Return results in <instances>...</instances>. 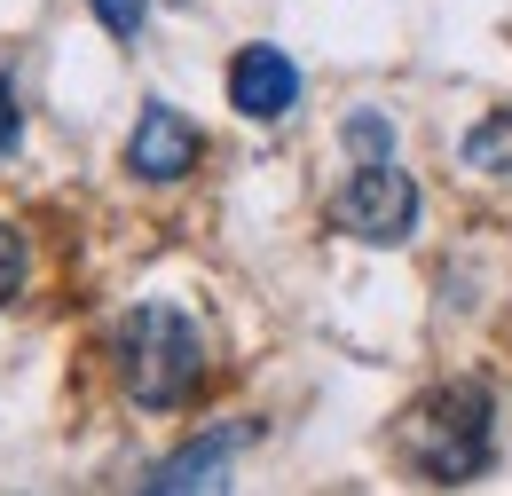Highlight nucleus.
I'll return each instance as SVG.
<instances>
[{
	"label": "nucleus",
	"mask_w": 512,
	"mask_h": 496,
	"mask_svg": "<svg viewBox=\"0 0 512 496\" xmlns=\"http://www.w3.org/2000/svg\"><path fill=\"white\" fill-rule=\"evenodd\" d=\"M8 119H16V103H8V87H0V150H8Z\"/></svg>",
	"instance_id": "nucleus-11"
},
{
	"label": "nucleus",
	"mask_w": 512,
	"mask_h": 496,
	"mask_svg": "<svg viewBox=\"0 0 512 496\" xmlns=\"http://www.w3.org/2000/svg\"><path fill=\"white\" fill-rule=\"evenodd\" d=\"M87 8L103 16V32H111V40H134V32H142V16H150V0H87Z\"/></svg>",
	"instance_id": "nucleus-9"
},
{
	"label": "nucleus",
	"mask_w": 512,
	"mask_h": 496,
	"mask_svg": "<svg viewBox=\"0 0 512 496\" xmlns=\"http://www.w3.org/2000/svg\"><path fill=\"white\" fill-rule=\"evenodd\" d=\"M245 441H253V426H229V434L190 441L182 457H166V465L150 473V489H158V496H174V489H213V481H221V465H229V449H245Z\"/></svg>",
	"instance_id": "nucleus-6"
},
{
	"label": "nucleus",
	"mask_w": 512,
	"mask_h": 496,
	"mask_svg": "<svg viewBox=\"0 0 512 496\" xmlns=\"http://www.w3.org/2000/svg\"><path fill=\"white\" fill-rule=\"evenodd\" d=\"M331 221H339L347 237H363V245H402V237L418 229V182H410L394 158H363L355 182L331 197Z\"/></svg>",
	"instance_id": "nucleus-3"
},
{
	"label": "nucleus",
	"mask_w": 512,
	"mask_h": 496,
	"mask_svg": "<svg viewBox=\"0 0 512 496\" xmlns=\"http://www.w3.org/2000/svg\"><path fill=\"white\" fill-rule=\"evenodd\" d=\"M111 363H119V386L142 410H182L197 394V378H205V339H197V323L182 308L142 300L111 331Z\"/></svg>",
	"instance_id": "nucleus-1"
},
{
	"label": "nucleus",
	"mask_w": 512,
	"mask_h": 496,
	"mask_svg": "<svg viewBox=\"0 0 512 496\" xmlns=\"http://www.w3.org/2000/svg\"><path fill=\"white\" fill-rule=\"evenodd\" d=\"M229 103L260 126L292 119V103H300V63L284 56V48H268V40L237 48V63H229Z\"/></svg>",
	"instance_id": "nucleus-4"
},
{
	"label": "nucleus",
	"mask_w": 512,
	"mask_h": 496,
	"mask_svg": "<svg viewBox=\"0 0 512 496\" xmlns=\"http://www.w3.org/2000/svg\"><path fill=\"white\" fill-rule=\"evenodd\" d=\"M497 449V402L489 386H434L410 418H402V457L434 481V489H465Z\"/></svg>",
	"instance_id": "nucleus-2"
},
{
	"label": "nucleus",
	"mask_w": 512,
	"mask_h": 496,
	"mask_svg": "<svg viewBox=\"0 0 512 496\" xmlns=\"http://www.w3.org/2000/svg\"><path fill=\"white\" fill-rule=\"evenodd\" d=\"M197 126L174 111V103H150L142 119H134V142H127V166H134V182H182L197 166Z\"/></svg>",
	"instance_id": "nucleus-5"
},
{
	"label": "nucleus",
	"mask_w": 512,
	"mask_h": 496,
	"mask_svg": "<svg viewBox=\"0 0 512 496\" xmlns=\"http://www.w3.org/2000/svg\"><path fill=\"white\" fill-rule=\"evenodd\" d=\"M16 292H24V237L0 221V308H8Z\"/></svg>",
	"instance_id": "nucleus-10"
},
{
	"label": "nucleus",
	"mask_w": 512,
	"mask_h": 496,
	"mask_svg": "<svg viewBox=\"0 0 512 496\" xmlns=\"http://www.w3.org/2000/svg\"><path fill=\"white\" fill-rule=\"evenodd\" d=\"M347 150H355V158H394V126H386L379 111H355V119H347Z\"/></svg>",
	"instance_id": "nucleus-8"
},
{
	"label": "nucleus",
	"mask_w": 512,
	"mask_h": 496,
	"mask_svg": "<svg viewBox=\"0 0 512 496\" xmlns=\"http://www.w3.org/2000/svg\"><path fill=\"white\" fill-rule=\"evenodd\" d=\"M465 166H481V174H512V111L497 119H481L465 134Z\"/></svg>",
	"instance_id": "nucleus-7"
}]
</instances>
